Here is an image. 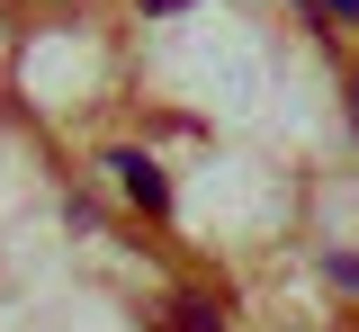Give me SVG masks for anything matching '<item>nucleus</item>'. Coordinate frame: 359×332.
Segmentation results:
<instances>
[{
  "instance_id": "f257e3e1",
  "label": "nucleus",
  "mask_w": 359,
  "mask_h": 332,
  "mask_svg": "<svg viewBox=\"0 0 359 332\" xmlns=\"http://www.w3.org/2000/svg\"><path fill=\"white\" fill-rule=\"evenodd\" d=\"M108 171H117V189H126L135 207H144V216H162V207H171V180H162V171H153L144 153H108Z\"/></svg>"
},
{
  "instance_id": "39448f33",
  "label": "nucleus",
  "mask_w": 359,
  "mask_h": 332,
  "mask_svg": "<svg viewBox=\"0 0 359 332\" xmlns=\"http://www.w3.org/2000/svg\"><path fill=\"white\" fill-rule=\"evenodd\" d=\"M144 9H180V0H144Z\"/></svg>"
},
{
  "instance_id": "7ed1b4c3",
  "label": "nucleus",
  "mask_w": 359,
  "mask_h": 332,
  "mask_svg": "<svg viewBox=\"0 0 359 332\" xmlns=\"http://www.w3.org/2000/svg\"><path fill=\"white\" fill-rule=\"evenodd\" d=\"M332 279H341V287H359V251H341V261H332Z\"/></svg>"
},
{
  "instance_id": "20e7f679",
  "label": "nucleus",
  "mask_w": 359,
  "mask_h": 332,
  "mask_svg": "<svg viewBox=\"0 0 359 332\" xmlns=\"http://www.w3.org/2000/svg\"><path fill=\"white\" fill-rule=\"evenodd\" d=\"M314 9H323V18H359V0H314Z\"/></svg>"
},
{
  "instance_id": "f03ea898",
  "label": "nucleus",
  "mask_w": 359,
  "mask_h": 332,
  "mask_svg": "<svg viewBox=\"0 0 359 332\" xmlns=\"http://www.w3.org/2000/svg\"><path fill=\"white\" fill-rule=\"evenodd\" d=\"M171 332H224V324H216L207 296H180V305H171Z\"/></svg>"
}]
</instances>
